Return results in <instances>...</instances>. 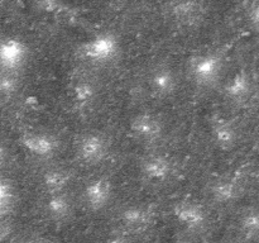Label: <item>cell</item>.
Returning a JSON list of instances; mask_svg holds the SVG:
<instances>
[{"instance_id":"cell-1","label":"cell","mask_w":259,"mask_h":243,"mask_svg":"<svg viewBox=\"0 0 259 243\" xmlns=\"http://www.w3.org/2000/svg\"><path fill=\"white\" fill-rule=\"evenodd\" d=\"M223 70V58L218 53H204L190 61V73L200 86L214 85Z\"/></svg>"},{"instance_id":"cell-2","label":"cell","mask_w":259,"mask_h":243,"mask_svg":"<svg viewBox=\"0 0 259 243\" xmlns=\"http://www.w3.org/2000/svg\"><path fill=\"white\" fill-rule=\"evenodd\" d=\"M119 52L118 38L111 33H100L81 47V53L93 62H109Z\"/></svg>"},{"instance_id":"cell-3","label":"cell","mask_w":259,"mask_h":243,"mask_svg":"<svg viewBox=\"0 0 259 243\" xmlns=\"http://www.w3.org/2000/svg\"><path fill=\"white\" fill-rule=\"evenodd\" d=\"M110 142L101 133L85 134L78 141L77 153L81 161L88 165H96L103 162L109 154Z\"/></svg>"},{"instance_id":"cell-4","label":"cell","mask_w":259,"mask_h":243,"mask_svg":"<svg viewBox=\"0 0 259 243\" xmlns=\"http://www.w3.org/2000/svg\"><path fill=\"white\" fill-rule=\"evenodd\" d=\"M28 50L24 43L15 38H4L0 40V67L3 71L13 72L25 62Z\"/></svg>"},{"instance_id":"cell-5","label":"cell","mask_w":259,"mask_h":243,"mask_svg":"<svg viewBox=\"0 0 259 243\" xmlns=\"http://www.w3.org/2000/svg\"><path fill=\"white\" fill-rule=\"evenodd\" d=\"M174 214L180 224L192 232L201 230L206 225V212L201 205L196 202H177L174 208Z\"/></svg>"},{"instance_id":"cell-6","label":"cell","mask_w":259,"mask_h":243,"mask_svg":"<svg viewBox=\"0 0 259 243\" xmlns=\"http://www.w3.org/2000/svg\"><path fill=\"white\" fill-rule=\"evenodd\" d=\"M113 186L108 179L99 177L88 184L83 191V199L91 210H101L110 202Z\"/></svg>"},{"instance_id":"cell-7","label":"cell","mask_w":259,"mask_h":243,"mask_svg":"<svg viewBox=\"0 0 259 243\" xmlns=\"http://www.w3.org/2000/svg\"><path fill=\"white\" fill-rule=\"evenodd\" d=\"M22 144L34 156L46 158L57 152L60 141L48 133H27L22 137Z\"/></svg>"},{"instance_id":"cell-8","label":"cell","mask_w":259,"mask_h":243,"mask_svg":"<svg viewBox=\"0 0 259 243\" xmlns=\"http://www.w3.org/2000/svg\"><path fill=\"white\" fill-rule=\"evenodd\" d=\"M131 129L139 139L146 142H154L161 138L163 133L162 122L153 114H139L132 120Z\"/></svg>"},{"instance_id":"cell-9","label":"cell","mask_w":259,"mask_h":243,"mask_svg":"<svg viewBox=\"0 0 259 243\" xmlns=\"http://www.w3.org/2000/svg\"><path fill=\"white\" fill-rule=\"evenodd\" d=\"M169 14L184 25L197 24L205 14V8L199 2H176L168 5Z\"/></svg>"},{"instance_id":"cell-10","label":"cell","mask_w":259,"mask_h":243,"mask_svg":"<svg viewBox=\"0 0 259 243\" xmlns=\"http://www.w3.org/2000/svg\"><path fill=\"white\" fill-rule=\"evenodd\" d=\"M153 212L151 208L143 205L128 207L121 212L120 219L123 224L131 230H143L153 222Z\"/></svg>"},{"instance_id":"cell-11","label":"cell","mask_w":259,"mask_h":243,"mask_svg":"<svg viewBox=\"0 0 259 243\" xmlns=\"http://www.w3.org/2000/svg\"><path fill=\"white\" fill-rule=\"evenodd\" d=\"M144 176L152 181H163L171 176L174 171L172 162L163 156H151L142 164Z\"/></svg>"},{"instance_id":"cell-12","label":"cell","mask_w":259,"mask_h":243,"mask_svg":"<svg viewBox=\"0 0 259 243\" xmlns=\"http://www.w3.org/2000/svg\"><path fill=\"white\" fill-rule=\"evenodd\" d=\"M151 88L157 95L168 96L177 89V77L174 71L168 67H159L151 75L149 78Z\"/></svg>"},{"instance_id":"cell-13","label":"cell","mask_w":259,"mask_h":243,"mask_svg":"<svg viewBox=\"0 0 259 243\" xmlns=\"http://www.w3.org/2000/svg\"><path fill=\"white\" fill-rule=\"evenodd\" d=\"M250 90H252V83H250L249 76L245 72L235 73L232 78L225 85L224 91L225 95L233 101H244L249 96Z\"/></svg>"},{"instance_id":"cell-14","label":"cell","mask_w":259,"mask_h":243,"mask_svg":"<svg viewBox=\"0 0 259 243\" xmlns=\"http://www.w3.org/2000/svg\"><path fill=\"white\" fill-rule=\"evenodd\" d=\"M240 194H242V186L235 179L220 180L211 189L212 199L219 204H229L238 199Z\"/></svg>"},{"instance_id":"cell-15","label":"cell","mask_w":259,"mask_h":243,"mask_svg":"<svg viewBox=\"0 0 259 243\" xmlns=\"http://www.w3.org/2000/svg\"><path fill=\"white\" fill-rule=\"evenodd\" d=\"M212 137L220 148L228 151V149H232L237 143V129L230 122L217 119L212 123Z\"/></svg>"},{"instance_id":"cell-16","label":"cell","mask_w":259,"mask_h":243,"mask_svg":"<svg viewBox=\"0 0 259 243\" xmlns=\"http://www.w3.org/2000/svg\"><path fill=\"white\" fill-rule=\"evenodd\" d=\"M70 181L71 172L60 167L47 170L43 175V186L51 195L61 194L67 187Z\"/></svg>"},{"instance_id":"cell-17","label":"cell","mask_w":259,"mask_h":243,"mask_svg":"<svg viewBox=\"0 0 259 243\" xmlns=\"http://www.w3.org/2000/svg\"><path fill=\"white\" fill-rule=\"evenodd\" d=\"M46 210L52 219L60 222V220L67 219L68 215L72 213V202L62 192L53 194L48 197L46 202Z\"/></svg>"},{"instance_id":"cell-18","label":"cell","mask_w":259,"mask_h":243,"mask_svg":"<svg viewBox=\"0 0 259 243\" xmlns=\"http://www.w3.org/2000/svg\"><path fill=\"white\" fill-rule=\"evenodd\" d=\"M72 94L75 103L81 108H83V106H88L89 104L94 101L96 95V89L91 81L81 80L75 84Z\"/></svg>"},{"instance_id":"cell-19","label":"cell","mask_w":259,"mask_h":243,"mask_svg":"<svg viewBox=\"0 0 259 243\" xmlns=\"http://www.w3.org/2000/svg\"><path fill=\"white\" fill-rule=\"evenodd\" d=\"M240 225L245 237L250 239H259V210L247 213Z\"/></svg>"},{"instance_id":"cell-20","label":"cell","mask_w":259,"mask_h":243,"mask_svg":"<svg viewBox=\"0 0 259 243\" xmlns=\"http://www.w3.org/2000/svg\"><path fill=\"white\" fill-rule=\"evenodd\" d=\"M18 88H19V80L14 73L9 71L0 72V96L10 98L17 93Z\"/></svg>"},{"instance_id":"cell-21","label":"cell","mask_w":259,"mask_h":243,"mask_svg":"<svg viewBox=\"0 0 259 243\" xmlns=\"http://www.w3.org/2000/svg\"><path fill=\"white\" fill-rule=\"evenodd\" d=\"M14 201V190L8 180L0 179V217H4Z\"/></svg>"},{"instance_id":"cell-22","label":"cell","mask_w":259,"mask_h":243,"mask_svg":"<svg viewBox=\"0 0 259 243\" xmlns=\"http://www.w3.org/2000/svg\"><path fill=\"white\" fill-rule=\"evenodd\" d=\"M38 8L43 10V12L47 13H55V14H58V13H66L68 12V7L66 4L61 2H52V0H46V2H40L37 4Z\"/></svg>"},{"instance_id":"cell-23","label":"cell","mask_w":259,"mask_h":243,"mask_svg":"<svg viewBox=\"0 0 259 243\" xmlns=\"http://www.w3.org/2000/svg\"><path fill=\"white\" fill-rule=\"evenodd\" d=\"M248 19L252 27L259 32V2L250 4L248 9Z\"/></svg>"},{"instance_id":"cell-24","label":"cell","mask_w":259,"mask_h":243,"mask_svg":"<svg viewBox=\"0 0 259 243\" xmlns=\"http://www.w3.org/2000/svg\"><path fill=\"white\" fill-rule=\"evenodd\" d=\"M10 228L9 225L7 224V222L4 220V217H0V242L4 240L5 238L9 235Z\"/></svg>"},{"instance_id":"cell-25","label":"cell","mask_w":259,"mask_h":243,"mask_svg":"<svg viewBox=\"0 0 259 243\" xmlns=\"http://www.w3.org/2000/svg\"><path fill=\"white\" fill-rule=\"evenodd\" d=\"M105 243H131L128 237L123 234H115V235H111Z\"/></svg>"},{"instance_id":"cell-26","label":"cell","mask_w":259,"mask_h":243,"mask_svg":"<svg viewBox=\"0 0 259 243\" xmlns=\"http://www.w3.org/2000/svg\"><path fill=\"white\" fill-rule=\"evenodd\" d=\"M20 243H51V242L42 237H29L27 238V239H23Z\"/></svg>"},{"instance_id":"cell-27","label":"cell","mask_w":259,"mask_h":243,"mask_svg":"<svg viewBox=\"0 0 259 243\" xmlns=\"http://www.w3.org/2000/svg\"><path fill=\"white\" fill-rule=\"evenodd\" d=\"M8 159V149L5 148L4 144L0 142V166H3V165L7 162Z\"/></svg>"}]
</instances>
